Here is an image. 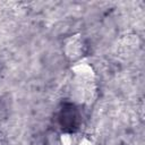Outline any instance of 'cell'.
<instances>
[{"label": "cell", "instance_id": "cell-1", "mask_svg": "<svg viewBox=\"0 0 145 145\" xmlns=\"http://www.w3.org/2000/svg\"><path fill=\"white\" fill-rule=\"evenodd\" d=\"M61 143H62V145H72V144H74L72 136L69 135V134L62 135V136H61Z\"/></svg>", "mask_w": 145, "mask_h": 145}, {"label": "cell", "instance_id": "cell-2", "mask_svg": "<svg viewBox=\"0 0 145 145\" xmlns=\"http://www.w3.org/2000/svg\"><path fill=\"white\" fill-rule=\"evenodd\" d=\"M79 145H93V144H92L88 139H83V140H82V143H80Z\"/></svg>", "mask_w": 145, "mask_h": 145}]
</instances>
